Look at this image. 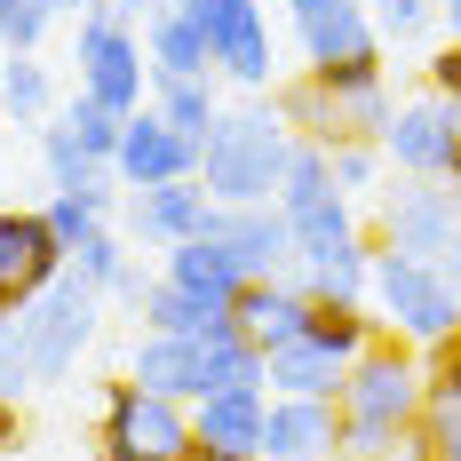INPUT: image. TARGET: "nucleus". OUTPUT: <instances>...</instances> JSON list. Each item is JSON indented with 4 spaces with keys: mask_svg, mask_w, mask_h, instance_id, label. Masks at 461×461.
Masks as SVG:
<instances>
[{
    "mask_svg": "<svg viewBox=\"0 0 461 461\" xmlns=\"http://www.w3.org/2000/svg\"><path fill=\"white\" fill-rule=\"evenodd\" d=\"M421 350L398 334H374L366 350L350 358L342 390H334V414H342V461H398L414 446L421 421Z\"/></svg>",
    "mask_w": 461,
    "mask_h": 461,
    "instance_id": "f257e3e1",
    "label": "nucleus"
},
{
    "mask_svg": "<svg viewBox=\"0 0 461 461\" xmlns=\"http://www.w3.org/2000/svg\"><path fill=\"white\" fill-rule=\"evenodd\" d=\"M286 151H294V128L278 120V104H223L215 128L199 136V184L215 207H263L278 199Z\"/></svg>",
    "mask_w": 461,
    "mask_h": 461,
    "instance_id": "f03ea898",
    "label": "nucleus"
},
{
    "mask_svg": "<svg viewBox=\"0 0 461 461\" xmlns=\"http://www.w3.org/2000/svg\"><path fill=\"white\" fill-rule=\"evenodd\" d=\"M366 311L382 319V334L414 342V350H438V342H461V303L446 294V278L429 271L421 255H398L374 239V294Z\"/></svg>",
    "mask_w": 461,
    "mask_h": 461,
    "instance_id": "7ed1b4c3",
    "label": "nucleus"
},
{
    "mask_svg": "<svg viewBox=\"0 0 461 461\" xmlns=\"http://www.w3.org/2000/svg\"><path fill=\"white\" fill-rule=\"evenodd\" d=\"M104 303H112V294L88 286V278L64 263V271L16 311V326H24V358H32V382H64V374L80 366V350H88L95 326H104Z\"/></svg>",
    "mask_w": 461,
    "mask_h": 461,
    "instance_id": "20e7f679",
    "label": "nucleus"
},
{
    "mask_svg": "<svg viewBox=\"0 0 461 461\" xmlns=\"http://www.w3.org/2000/svg\"><path fill=\"white\" fill-rule=\"evenodd\" d=\"M95 461H191V406L143 382H112L95 421Z\"/></svg>",
    "mask_w": 461,
    "mask_h": 461,
    "instance_id": "39448f33",
    "label": "nucleus"
},
{
    "mask_svg": "<svg viewBox=\"0 0 461 461\" xmlns=\"http://www.w3.org/2000/svg\"><path fill=\"white\" fill-rule=\"evenodd\" d=\"M72 64H80V95L112 104L120 120L151 104V95H143V88H151V56H143V32L128 24V16H120V8H104V0H95L88 16H80Z\"/></svg>",
    "mask_w": 461,
    "mask_h": 461,
    "instance_id": "423d86ee",
    "label": "nucleus"
},
{
    "mask_svg": "<svg viewBox=\"0 0 461 461\" xmlns=\"http://www.w3.org/2000/svg\"><path fill=\"white\" fill-rule=\"evenodd\" d=\"M382 159H398V176L414 184H461V120L446 95H414L390 112L382 128Z\"/></svg>",
    "mask_w": 461,
    "mask_h": 461,
    "instance_id": "0eeeda50",
    "label": "nucleus"
},
{
    "mask_svg": "<svg viewBox=\"0 0 461 461\" xmlns=\"http://www.w3.org/2000/svg\"><path fill=\"white\" fill-rule=\"evenodd\" d=\"M176 8L207 32V56H215L223 80L271 88V16H263V0H176Z\"/></svg>",
    "mask_w": 461,
    "mask_h": 461,
    "instance_id": "6e6552de",
    "label": "nucleus"
},
{
    "mask_svg": "<svg viewBox=\"0 0 461 461\" xmlns=\"http://www.w3.org/2000/svg\"><path fill=\"white\" fill-rule=\"evenodd\" d=\"M286 16H294V41H303V64L311 72L382 64V32H374L366 0H286Z\"/></svg>",
    "mask_w": 461,
    "mask_h": 461,
    "instance_id": "1a4fd4ad",
    "label": "nucleus"
},
{
    "mask_svg": "<svg viewBox=\"0 0 461 461\" xmlns=\"http://www.w3.org/2000/svg\"><path fill=\"white\" fill-rule=\"evenodd\" d=\"M184 176H199V136L167 128L151 104L128 112L120 151H112V184H120V191H151V184H184Z\"/></svg>",
    "mask_w": 461,
    "mask_h": 461,
    "instance_id": "9d476101",
    "label": "nucleus"
},
{
    "mask_svg": "<svg viewBox=\"0 0 461 461\" xmlns=\"http://www.w3.org/2000/svg\"><path fill=\"white\" fill-rule=\"evenodd\" d=\"M271 390H207L191 398V461H255L263 454Z\"/></svg>",
    "mask_w": 461,
    "mask_h": 461,
    "instance_id": "9b49d317",
    "label": "nucleus"
},
{
    "mask_svg": "<svg viewBox=\"0 0 461 461\" xmlns=\"http://www.w3.org/2000/svg\"><path fill=\"white\" fill-rule=\"evenodd\" d=\"M56 271H64V247H56L48 215H32V207H0V319H16Z\"/></svg>",
    "mask_w": 461,
    "mask_h": 461,
    "instance_id": "f8f14e48",
    "label": "nucleus"
},
{
    "mask_svg": "<svg viewBox=\"0 0 461 461\" xmlns=\"http://www.w3.org/2000/svg\"><path fill=\"white\" fill-rule=\"evenodd\" d=\"M461 230V184H414V191H390L382 215H374V239L398 247V255H438L446 239Z\"/></svg>",
    "mask_w": 461,
    "mask_h": 461,
    "instance_id": "ddd939ff",
    "label": "nucleus"
},
{
    "mask_svg": "<svg viewBox=\"0 0 461 461\" xmlns=\"http://www.w3.org/2000/svg\"><path fill=\"white\" fill-rule=\"evenodd\" d=\"M207 223H215V199H207L199 176L128 191V230H136L143 247H159V255H167V247H184V239H207Z\"/></svg>",
    "mask_w": 461,
    "mask_h": 461,
    "instance_id": "4468645a",
    "label": "nucleus"
},
{
    "mask_svg": "<svg viewBox=\"0 0 461 461\" xmlns=\"http://www.w3.org/2000/svg\"><path fill=\"white\" fill-rule=\"evenodd\" d=\"M207 239H223L247 278H294V230L278 215V199H263V207H215Z\"/></svg>",
    "mask_w": 461,
    "mask_h": 461,
    "instance_id": "2eb2a0df",
    "label": "nucleus"
},
{
    "mask_svg": "<svg viewBox=\"0 0 461 461\" xmlns=\"http://www.w3.org/2000/svg\"><path fill=\"white\" fill-rule=\"evenodd\" d=\"M263 454H286V461H342V414H334V398H271Z\"/></svg>",
    "mask_w": 461,
    "mask_h": 461,
    "instance_id": "dca6fc26",
    "label": "nucleus"
},
{
    "mask_svg": "<svg viewBox=\"0 0 461 461\" xmlns=\"http://www.w3.org/2000/svg\"><path fill=\"white\" fill-rule=\"evenodd\" d=\"M342 374H350V358H334L311 334H286V342L263 350V390H271V398H334Z\"/></svg>",
    "mask_w": 461,
    "mask_h": 461,
    "instance_id": "f3484780",
    "label": "nucleus"
},
{
    "mask_svg": "<svg viewBox=\"0 0 461 461\" xmlns=\"http://www.w3.org/2000/svg\"><path fill=\"white\" fill-rule=\"evenodd\" d=\"M167 286H184V294H199V303H215V311H230L239 303V286H247V271H239V255H230L223 239H184V247H167Z\"/></svg>",
    "mask_w": 461,
    "mask_h": 461,
    "instance_id": "a211bd4d",
    "label": "nucleus"
},
{
    "mask_svg": "<svg viewBox=\"0 0 461 461\" xmlns=\"http://www.w3.org/2000/svg\"><path fill=\"white\" fill-rule=\"evenodd\" d=\"M143 56H151V80H207V72H215L207 32L191 24L176 0H167L159 16H143Z\"/></svg>",
    "mask_w": 461,
    "mask_h": 461,
    "instance_id": "6ab92c4d",
    "label": "nucleus"
},
{
    "mask_svg": "<svg viewBox=\"0 0 461 461\" xmlns=\"http://www.w3.org/2000/svg\"><path fill=\"white\" fill-rule=\"evenodd\" d=\"M230 319L271 350V342H286V334H303L311 294H303V278H247V286H239V303H230Z\"/></svg>",
    "mask_w": 461,
    "mask_h": 461,
    "instance_id": "aec40b11",
    "label": "nucleus"
},
{
    "mask_svg": "<svg viewBox=\"0 0 461 461\" xmlns=\"http://www.w3.org/2000/svg\"><path fill=\"white\" fill-rule=\"evenodd\" d=\"M294 278H303L311 303H366L374 294V239L358 230V239L326 247V255H311V263H294Z\"/></svg>",
    "mask_w": 461,
    "mask_h": 461,
    "instance_id": "412c9836",
    "label": "nucleus"
},
{
    "mask_svg": "<svg viewBox=\"0 0 461 461\" xmlns=\"http://www.w3.org/2000/svg\"><path fill=\"white\" fill-rule=\"evenodd\" d=\"M128 382H143V390L191 406V398H199V342H184V334H151V326H143L136 358H128Z\"/></svg>",
    "mask_w": 461,
    "mask_h": 461,
    "instance_id": "4be33fe9",
    "label": "nucleus"
},
{
    "mask_svg": "<svg viewBox=\"0 0 461 461\" xmlns=\"http://www.w3.org/2000/svg\"><path fill=\"white\" fill-rule=\"evenodd\" d=\"M207 390H263V342L239 319H223L215 334H199V398Z\"/></svg>",
    "mask_w": 461,
    "mask_h": 461,
    "instance_id": "5701e85b",
    "label": "nucleus"
},
{
    "mask_svg": "<svg viewBox=\"0 0 461 461\" xmlns=\"http://www.w3.org/2000/svg\"><path fill=\"white\" fill-rule=\"evenodd\" d=\"M223 319H230V311L199 303V294L167 286V278H151V294H143V326H151V334H184V342H199V334H215Z\"/></svg>",
    "mask_w": 461,
    "mask_h": 461,
    "instance_id": "b1692460",
    "label": "nucleus"
},
{
    "mask_svg": "<svg viewBox=\"0 0 461 461\" xmlns=\"http://www.w3.org/2000/svg\"><path fill=\"white\" fill-rule=\"evenodd\" d=\"M41 215L56 230V247H64V263H72V247H88L95 230H112V184L104 191H56Z\"/></svg>",
    "mask_w": 461,
    "mask_h": 461,
    "instance_id": "393cba45",
    "label": "nucleus"
},
{
    "mask_svg": "<svg viewBox=\"0 0 461 461\" xmlns=\"http://www.w3.org/2000/svg\"><path fill=\"white\" fill-rule=\"evenodd\" d=\"M41 159H48V184H56V191H104V184H112V167H104V159H95L64 120L41 128Z\"/></svg>",
    "mask_w": 461,
    "mask_h": 461,
    "instance_id": "a878e982",
    "label": "nucleus"
},
{
    "mask_svg": "<svg viewBox=\"0 0 461 461\" xmlns=\"http://www.w3.org/2000/svg\"><path fill=\"white\" fill-rule=\"evenodd\" d=\"M151 112L167 120V128H184V136H207L215 128V72L207 80H151Z\"/></svg>",
    "mask_w": 461,
    "mask_h": 461,
    "instance_id": "bb28decb",
    "label": "nucleus"
},
{
    "mask_svg": "<svg viewBox=\"0 0 461 461\" xmlns=\"http://www.w3.org/2000/svg\"><path fill=\"white\" fill-rule=\"evenodd\" d=\"M48 104H56V95H48V72L32 56H8V64H0V112H8L16 128H32V120H48Z\"/></svg>",
    "mask_w": 461,
    "mask_h": 461,
    "instance_id": "cd10ccee",
    "label": "nucleus"
},
{
    "mask_svg": "<svg viewBox=\"0 0 461 461\" xmlns=\"http://www.w3.org/2000/svg\"><path fill=\"white\" fill-rule=\"evenodd\" d=\"M56 16H64L56 0H0V48H8V56H41Z\"/></svg>",
    "mask_w": 461,
    "mask_h": 461,
    "instance_id": "c85d7f7f",
    "label": "nucleus"
},
{
    "mask_svg": "<svg viewBox=\"0 0 461 461\" xmlns=\"http://www.w3.org/2000/svg\"><path fill=\"white\" fill-rule=\"evenodd\" d=\"M64 128H72V136L112 167V151H120V128H128V120H120L112 104H95V95H72V104H64Z\"/></svg>",
    "mask_w": 461,
    "mask_h": 461,
    "instance_id": "c756f323",
    "label": "nucleus"
},
{
    "mask_svg": "<svg viewBox=\"0 0 461 461\" xmlns=\"http://www.w3.org/2000/svg\"><path fill=\"white\" fill-rule=\"evenodd\" d=\"M326 167H334V184L358 199V191H374V176H382V143L342 136V143H326Z\"/></svg>",
    "mask_w": 461,
    "mask_h": 461,
    "instance_id": "7c9ffc66",
    "label": "nucleus"
},
{
    "mask_svg": "<svg viewBox=\"0 0 461 461\" xmlns=\"http://www.w3.org/2000/svg\"><path fill=\"white\" fill-rule=\"evenodd\" d=\"M72 271L88 278V286H104V294H112V286L128 278V247H120V230H95L88 247H72Z\"/></svg>",
    "mask_w": 461,
    "mask_h": 461,
    "instance_id": "2f4dec72",
    "label": "nucleus"
},
{
    "mask_svg": "<svg viewBox=\"0 0 461 461\" xmlns=\"http://www.w3.org/2000/svg\"><path fill=\"white\" fill-rule=\"evenodd\" d=\"M366 16L382 41H421L438 24V0H366Z\"/></svg>",
    "mask_w": 461,
    "mask_h": 461,
    "instance_id": "473e14b6",
    "label": "nucleus"
},
{
    "mask_svg": "<svg viewBox=\"0 0 461 461\" xmlns=\"http://www.w3.org/2000/svg\"><path fill=\"white\" fill-rule=\"evenodd\" d=\"M32 390V358H24V326L0 319V398H24Z\"/></svg>",
    "mask_w": 461,
    "mask_h": 461,
    "instance_id": "72a5a7b5",
    "label": "nucleus"
},
{
    "mask_svg": "<svg viewBox=\"0 0 461 461\" xmlns=\"http://www.w3.org/2000/svg\"><path fill=\"white\" fill-rule=\"evenodd\" d=\"M421 80H429V95H446V104H461V48L446 41L438 56H421Z\"/></svg>",
    "mask_w": 461,
    "mask_h": 461,
    "instance_id": "f704fd0d",
    "label": "nucleus"
},
{
    "mask_svg": "<svg viewBox=\"0 0 461 461\" xmlns=\"http://www.w3.org/2000/svg\"><path fill=\"white\" fill-rule=\"evenodd\" d=\"M429 271L446 278V294H454V303H461V230H454V239H446V247H438V255H429Z\"/></svg>",
    "mask_w": 461,
    "mask_h": 461,
    "instance_id": "c9c22d12",
    "label": "nucleus"
},
{
    "mask_svg": "<svg viewBox=\"0 0 461 461\" xmlns=\"http://www.w3.org/2000/svg\"><path fill=\"white\" fill-rule=\"evenodd\" d=\"M438 24H446V41L461 48V0H438Z\"/></svg>",
    "mask_w": 461,
    "mask_h": 461,
    "instance_id": "e433bc0d",
    "label": "nucleus"
},
{
    "mask_svg": "<svg viewBox=\"0 0 461 461\" xmlns=\"http://www.w3.org/2000/svg\"><path fill=\"white\" fill-rule=\"evenodd\" d=\"M104 8H120V16H159L167 0H104Z\"/></svg>",
    "mask_w": 461,
    "mask_h": 461,
    "instance_id": "4c0bfd02",
    "label": "nucleus"
},
{
    "mask_svg": "<svg viewBox=\"0 0 461 461\" xmlns=\"http://www.w3.org/2000/svg\"><path fill=\"white\" fill-rule=\"evenodd\" d=\"M56 8H72V16H88V8H95V0H56Z\"/></svg>",
    "mask_w": 461,
    "mask_h": 461,
    "instance_id": "58836bf2",
    "label": "nucleus"
},
{
    "mask_svg": "<svg viewBox=\"0 0 461 461\" xmlns=\"http://www.w3.org/2000/svg\"><path fill=\"white\" fill-rule=\"evenodd\" d=\"M255 461H286V454H255Z\"/></svg>",
    "mask_w": 461,
    "mask_h": 461,
    "instance_id": "ea45409f",
    "label": "nucleus"
},
{
    "mask_svg": "<svg viewBox=\"0 0 461 461\" xmlns=\"http://www.w3.org/2000/svg\"><path fill=\"white\" fill-rule=\"evenodd\" d=\"M0 128H8V112H0Z\"/></svg>",
    "mask_w": 461,
    "mask_h": 461,
    "instance_id": "a19ab883",
    "label": "nucleus"
}]
</instances>
